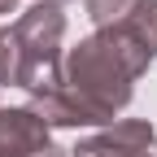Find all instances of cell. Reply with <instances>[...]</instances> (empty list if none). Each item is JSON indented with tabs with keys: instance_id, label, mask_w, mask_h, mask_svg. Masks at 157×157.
Returning <instances> with one entry per match:
<instances>
[{
	"instance_id": "1",
	"label": "cell",
	"mask_w": 157,
	"mask_h": 157,
	"mask_svg": "<svg viewBox=\"0 0 157 157\" xmlns=\"http://www.w3.org/2000/svg\"><path fill=\"white\" fill-rule=\"evenodd\" d=\"M148 61L153 57L140 39H131L122 31H92L61 61V78L78 101H87L96 113H105L113 122L131 105L135 78L148 70Z\"/></svg>"
},
{
	"instance_id": "2",
	"label": "cell",
	"mask_w": 157,
	"mask_h": 157,
	"mask_svg": "<svg viewBox=\"0 0 157 157\" xmlns=\"http://www.w3.org/2000/svg\"><path fill=\"white\" fill-rule=\"evenodd\" d=\"M61 35H66V13L61 5L35 0V5L13 22V39H17V87L26 92H48L61 87Z\"/></svg>"
},
{
	"instance_id": "3",
	"label": "cell",
	"mask_w": 157,
	"mask_h": 157,
	"mask_svg": "<svg viewBox=\"0 0 157 157\" xmlns=\"http://www.w3.org/2000/svg\"><path fill=\"white\" fill-rule=\"evenodd\" d=\"M96 31H122L157 57V0H83Z\"/></svg>"
},
{
	"instance_id": "4",
	"label": "cell",
	"mask_w": 157,
	"mask_h": 157,
	"mask_svg": "<svg viewBox=\"0 0 157 157\" xmlns=\"http://www.w3.org/2000/svg\"><path fill=\"white\" fill-rule=\"evenodd\" d=\"M78 157H157V131L144 118H122L105 131L78 140Z\"/></svg>"
},
{
	"instance_id": "5",
	"label": "cell",
	"mask_w": 157,
	"mask_h": 157,
	"mask_svg": "<svg viewBox=\"0 0 157 157\" xmlns=\"http://www.w3.org/2000/svg\"><path fill=\"white\" fill-rule=\"evenodd\" d=\"M52 148V127L31 105L0 109V157H44Z\"/></svg>"
},
{
	"instance_id": "6",
	"label": "cell",
	"mask_w": 157,
	"mask_h": 157,
	"mask_svg": "<svg viewBox=\"0 0 157 157\" xmlns=\"http://www.w3.org/2000/svg\"><path fill=\"white\" fill-rule=\"evenodd\" d=\"M31 109L44 118L48 127H61V131H78V127H113L105 113H96L87 101L61 83V87H48V92H31Z\"/></svg>"
},
{
	"instance_id": "7",
	"label": "cell",
	"mask_w": 157,
	"mask_h": 157,
	"mask_svg": "<svg viewBox=\"0 0 157 157\" xmlns=\"http://www.w3.org/2000/svg\"><path fill=\"white\" fill-rule=\"evenodd\" d=\"M17 39L13 26H0V87H17Z\"/></svg>"
},
{
	"instance_id": "8",
	"label": "cell",
	"mask_w": 157,
	"mask_h": 157,
	"mask_svg": "<svg viewBox=\"0 0 157 157\" xmlns=\"http://www.w3.org/2000/svg\"><path fill=\"white\" fill-rule=\"evenodd\" d=\"M17 9V0H0V17H5V13H13Z\"/></svg>"
},
{
	"instance_id": "9",
	"label": "cell",
	"mask_w": 157,
	"mask_h": 157,
	"mask_svg": "<svg viewBox=\"0 0 157 157\" xmlns=\"http://www.w3.org/2000/svg\"><path fill=\"white\" fill-rule=\"evenodd\" d=\"M44 157H66V153H61V148H52V153H44Z\"/></svg>"
},
{
	"instance_id": "10",
	"label": "cell",
	"mask_w": 157,
	"mask_h": 157,
	"mask_svg": "<svg viewBox=\"0 0 157 157\" xmlns=\"http://www.w3.org/2000/svg\"><path fill=\"white\" fill-rule=\"evenodd\" d=\"M48 5H61V0H48Z\"/></svg>"
}]
</instances>
